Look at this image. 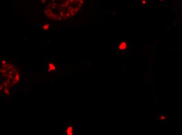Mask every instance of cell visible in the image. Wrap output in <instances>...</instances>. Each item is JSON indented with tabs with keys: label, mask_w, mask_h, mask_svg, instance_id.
<instances>
[{
	"label": "cell",
	"mask_w": 182,
	"mask_h": 135,
	"mask_svg": "<svg viewBox=\"0 0 182 135\" xmlns=\"http://www.w3.org/2000/svg\"><path fill=\"white\" fill-rule=\"evenodd\" d=\"M49 68L51 69V70H55V67L54 65L51 63H50L49 64Z\"/></svg>",
	"instance_id": "277c9868"
},
{
	"label": "cell",
	"mask_w": 182,
	"mask_h": 135,
	"mask_svg": "<svg viewBox=\"0 0 182 135\" xmlns=\"http://www.w3.org/2000/svg\"><path fill=\"white\" fill-rule=\"evenodd\" d=\"M49 24H47V25H44V27H43L44 29L45 30H47V29H49Z\"/></svg>",
	"instance_id": "5b68a950"
},
{
	"label": "cell",
	"mask_w": 182,
	"mask_h": 135,
	"mask_svg": "<svg viewBox=\"0 0 182 135\" xmlns=\"http://www.w3.org/2000/svg\"><path fill=\"white\" fill-rule=\"evenodd\" d=\"M72 130L73 127H69L68 128V129L66 130V133L68 135H72Z\"/></svg>",
	"instance_id": "3957f363"
},
{
	"label": "cell",
	"mask_w": 182,
	"mask_h": 135,
	"mask_svg": "<svg viewBox=\"0 0 182 135\" xmlns=\"http://www.w3.org/2000/svg\"><path fill=\"white\" fill-rule=\"evenodd\" d=\"M4 93H5V94H7L8 95H9V94H10V91L8 90V89H7V88H5Z\"/></svg>",
	"instance_id": "8992f818"
},
{
	"label": "cell",
	"mask_w": 182,
	"mask_h": 135,
	"mask_svg": "<svg viewBox=\"0 0 182 135\" xmlns=\"http://www.w3.org/2000/svg\"><path fill=\"white\" fill-rule=\"evenodd\" d=\"M2 64H3V65H5V64L7 63V61H6V60H3V61H2Z\"/></svg>",
	"instance_id": "ba28073f"
},
{
	"label": "cell",
	"mask_w": 182,
	"mask_h": 135,
	"mask_svg": "<svg viewBox=\"0 0 182 135\" xmlns=\"http://www.w3.org/2000/svg\"><path fill=\"white\" fill-rule=\"evenodd\" d=\"M1 72H6L5 70H4V69H1Z\"/></svg>",
	"instance_id": "30bf717a"
},
{
	"label": "cell",
	"mask_w": 182,
	"mask_h": 135,
	"mask_svg": "<svg viewBox=\"0 0 182 135\" xmlns=\"http://www.w3.org/2000/svg\"><path fill=\"white\" fill-rule=\"evenodd\" d=\"M16 83V82H13V84H15Z\"/></svg>",
	"instance_id": "4fadbf2b"
},
{
	"label": "cell",
	"mask_w": 182,
	"mask_h": 135,
	"mask_svg": "<svg viewBox=\"0 0 182 135\" xmlns=\"http://www.w3.org/2000/svg\"><path fill=\"white\" fill-rule=\"evenodd\" d=\"M6 83H6V82H4V86H5V87H6L7 86H8V85H7Z\"/></svg>",
	"instance_id": "8fae6325"
},
{
	"label": "cell",
	"mask_w": 182,
	"mask_h": 135,
	"mask_svg": "<svg viewBox=\"0 0 182 135\" xmlns=\"http://www.w3.org/2000/svg\"><path fill=\"white\" fill-rule=\"evenodd\" d=\"M7 84H10V79H8V80H7Z\"/></svg>",
	"instance_id": "9c48e42d"
},
{
	"label": "cell",
	"mask_w": 182,
	"mask_h": 135,
	"mask_svg": "<svg viewBox=\"0 0 182 135\" xmlns=\"http://www.w3.org/2000/svg\"><path fill=\"white\" fill-rule=\"evenodd\" d=\"M127 44L126 43V42L125 41L121 42L119 45H118V49H119L120 51H124L125 49H127Z\"/></svg>",
	"instance_id": "7a4b0ae2"
},
{
	"label": "cell",
	"mask_w": 182,
	"mask_h": 135,
	"mask_svg": "<svg viewBox=\"0 0 182 135\" xmlns=\"http://www.w3.org/2000/svg\"><path fill=\"white\" fill-rule=\"evenodd\" d=\"M41 3L47 17L60 20L74 16L81 9L84 0H41Z\"/></svg>",
	"instance_id": "6da1fadb"
},
{
	"label": "cell",
	"mask_w": 182,
	"mask_h": 135,
	"mask_svg": "<svg viewBox=\"0 0 182 135\" xmlns=\"http://www.w3.org/2000/svg\"><path fill=\"white\" fill-rule=\"evenodd\" d=\"M15 79L17 80V81H19V75H16V76H15Z\"/></svg>",
	"instance_id": "52a82bcc"
},
{
	"label": "cell",
	"mask_w": 182,
	"mask_h": 135,
	"mask_svg": "<svg viewBox=\"0 0 182 135\" xmlns=\"http://www.w3.org/2000/svg\"><path fill=\"white\" fill-rule=\"evenodd\" d=\"M3 87V86H2V85H1V88H0V89H1V90H2V89L3 88V87Z\"/></svg>",
	"instance_id": "7c38bea8"
}]
</instances>
